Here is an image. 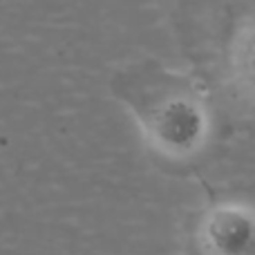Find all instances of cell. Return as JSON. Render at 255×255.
<instances>
[{"instance_id": "obj_3", "label": "cell", "mask_w": 255, "mask_h": 255, "mask_svg": "<svg viewBox=\"0 0 255 255\" xmlns=\"http://www.w3.org/2000/svg\"><path fill=\"white\" fill-rule=\"evenodd\" d=\"M222 76L229 94L255 115V0H247L226 20Z\"/></svg>"}, {"instance_id": "obj_1", "label": "cell", "mask_w": 255, "mask_h": 255, "mask_svg": "<svg viewBox=\"0 0 255 255\" xmlns=\"http://www.w3.org/2000/svg\"><path fill=\"white\" fill-rule=\"evenodd\" d=\"M121 99L136 121L143 143L168 161H188L211 136L206 94L195 79L168 67L132 72Z\"/></svg>"}, {"instance_id": "obj_2", "label": "cell", "mask_w": 255, "mask_h": 255, "mask_svg": "<svg viewBox=\"0 0 255 255\" xmlns=\"http://www.w3.org/2000/svg\"><path fill=\"white\" fill-rule=\"evenodd\" d=\"M197 255H255V204L224 197L206 204L193 226Z\"/></svg>"}]
</instances>
